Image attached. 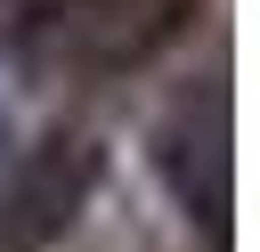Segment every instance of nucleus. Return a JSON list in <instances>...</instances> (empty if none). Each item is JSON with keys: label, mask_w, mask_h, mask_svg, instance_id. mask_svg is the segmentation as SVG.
Wrapping results in <instances>:
<instances>
[{"label": "nucleus", "mask_w": 260, "mask_h": 252, "mask_svg": "<svg viewBox=\"0 0 260 252\" xmlns=\"http://www.w3.org/2000/svg\"><path fill=\"white\" fill-rule=\"evenodd\" d=\"M187 24V0H24L16 65L32 73H130L162 57Z\"/></svg>", "instance_id": "f257e3e1"}, {"label": "nucleus", "mask_w": 260, "mask_h": 252, "mask_svg": "<svg viewBox=\"0 0 260 252\" xmlns=\"http://www.w3.org/2000/svg\"><path fill=\"white\" fill-rule=\"evenodd\" d=\"M98 179H106V154L89 130H49L16 146L0 171V252H57L81 228Z\"/></svg>", "instance_id": "f03ea898"}, {"label": "nucleus", "mask_w": 260, "mask_h": 252, "mask_svg": "<svg viewBox=\"0 0 260 252\" xmlns=\"http://www.w3.org/2000/svg\"><path fill=\"white\" fill-rule=\"evenodd\" d=\"M146 163L162 179V195L187 211V228L211 236V252H228V203H236V154H228V98L203 81V89H179L154 130H146Z\"/></svg>", "instance_id": "7ed1b4c3"}, {"label": "nucleus", "mask_w": 260, "mask_h": 252, "mask_svg": "<svg viewBox=\"0 0 260 252\" xmlns=\"http://www.w3.org/2000/svg\"><path fill=\"white\" fill-rule=\"evenodd\" d=\"M8 154H16V114H8V89H0V171H8Z\"/></svg>", "instance_id": "20e7f679"}]
</instances>
